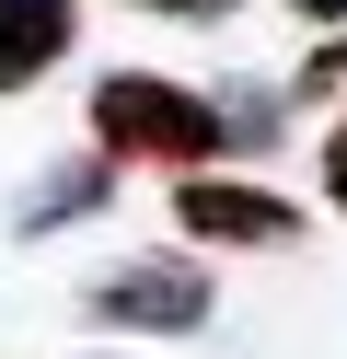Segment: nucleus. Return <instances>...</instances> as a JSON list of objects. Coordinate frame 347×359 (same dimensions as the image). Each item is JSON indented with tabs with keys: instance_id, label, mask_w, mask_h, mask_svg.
<instances>
[{
	"instance_id": "39448f33",
	"label": "nucleus",
	"mask_w": 347,
	"mask_h": 359,
	"mask_svg": "<svg viewBox=\"0 0 347 359\" xmlns=\"http://www.w3.org/2000/svg\"><path fill=\"white\" fill-rule=\"evenodd\" d=\"M104 186H116V163H104V151H81V163H58V174H35V197H23V232H58V220H81V209H104Z\"/></svg>"
},
{
	"instance_id": "1a4fd4ad",
	"label": "nucleus",
	"mask_w": 347,
	"mask_h": 359,
	"mask_svg": "<svg viewBox=\"0 0 347 359\" xmlns=\"http://www.w3.org/2000/svg\"><path fill=\"white\" fill-rule=\"evenodd\" d=\"M290 12H313V24H347V0H290Z\"/></svg>"
},
{
	"instance_id": "f257e3e1",
	"label": "nucleus",
	"mask_w": 347,
	"mask_h": 359,
	"mask_svg": "<svg viewBox=\"0 0 347 359\" xmlns=\"http://www.w3.org/2000/svg\"><path fill=\"white\" fill-rule=\"evenodd\" d=\"M93 140H104V163H174V174H197L208 151L231 140V116L208 93H185V81H162V70H104L93 81Z\"/></svg>"
},
{
	"instance_id": "7ed1b4c3",
	"label": "nucleus",
	"mask_w": 347,
	"mask_h": 359,
	"mask_svg": "<svg viewBox=\"0 0 347 359\" xmlns=\"http://www.w3.org/2000/svg\"><path fill=\"white\" fill-rule=\"evenodd\" d=\"M174 220H185L197 243H290V232H301L290 197L231 186V174H185V186H174Z\"/></svg>"
},
{
	"instance_id": "f03ea898",
	"label": "nucleus",
	"mask_w": 347,
	"mask_h": 359,
	"mask_svg": "<svg viewBox=\"0 0 347 359\" xmlns=\"http://www.w3.org/2000/svg\"><path fill=\"white\" fill-rule=\"evenodd\" d=\"M81 302H93V325H128V336H197L208 325V278L185 255H128V266H104Z\"/></svg>"
},
{
	"instance_id": "20e7f679",
	"label": "nucleus",
	"mask_w": 347,
	"mask_h": 359,
	"mask_svg": "<svg viewBox=\"0 0 347 359\" xmlns=\"http://www.w3.org/2000/svg\"><path fill=\"white\" fill-rule=\"evenodd\" d=\"M69 35H81V12H69V0H0V93L46 81V70L69 58Z\"/></svg>"
},
{
	"instance_id": "0eeeda50",
	"label": "nucleus",
	"mask_w": 347,
	"mask_h": 359,
	"mask_svg": "<svg viewBox=\"0 0 347 359\" xmlns=\"http://www.w3.org/2000/svg\"><path fill=\"white\" fill-rule=\"evenodd\" d=\"M324 197H336V209H347V128H336V140H324Z\"/></svg>"
},
{
	"instance_id": "6e6552de",
	"label": "nucleus",
	"mask_w": 347,
	"mask_h": 359,
	"mask_svg": "<svg viewBox=\"0 0 347 359\" xmlns=\"http://www.w3.org/2000/svg\"><path fill=\"white\" fill-rule=\"evenodd\" d=\"M139 12H174V24H208V12H220V0H139Z\"/></svg>"
},
{
	"instance_id": "423d86ee",
	"label": "nucleus",
	"mask_w": 347,
	"mask_h": 359,
	"mask_svg": "<svg viewBox=\"0 0 347 359\" xmlns=\"http://www.w3.org/2000/svg\"><path fill=\"white\" fill-rule=\"evenodd\" d=\"M301 81H313V93H324V81H347V35H324V47H313V70H301Z\"/></svg>"
}]
</instances>
